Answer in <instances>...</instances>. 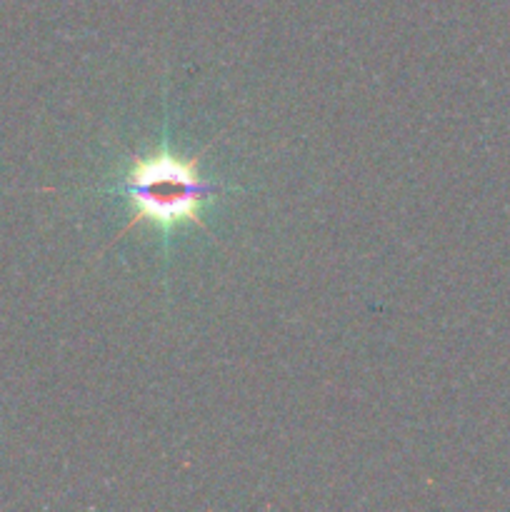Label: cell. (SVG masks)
<instances>
[{"label": "cell", "instance_id": "cell-1", "mask_svg": "<svg viewBox=\"0 0 510 512\" xmlns=\"http://www.w3.org/2000/svg\"><path fill=\"white\" fill-rule=\"evenodd\" d=\"M198 158H185L170 145L168 120L163 125V138L158 148L148 155H135L123 173L105 185L103 193L125 200L130 210V223L123 233L135 225L148 223L160 230L163 250L168 255L175 230L195 225L208 230L203 223V210L213 205L225 188L215 180H205L198 170Z\"/></svg>", "mask_w": 510, "mask_h": 512}]
</instances>
